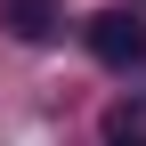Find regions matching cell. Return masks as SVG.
<instances>
[{"label": "cell", "instance_id": "obj_1", "mask_svg": "<svg viewBox=\"0 0 146 146\" xmlns=\"http://www.w3.org/2000/svg\"><path fill=\"white\" fill-rule=\"evenodd\" d=\"M89 57L114 65V73H130L146 57V25H138L130 8H98V16H89Z\"/></svg>", "mask_w": 146, "mask_h": 146}, {"label": "cell", "instance_id": "obj_2", "mask_svg": "<svg viewBox=\"0 0 146 146\" xmlns=\"http://www.w3.org/2000/svg\"><path fill=\"white\" fill-rule=\"evenodd\" d=\"M0 25H8L25 49H41V41L65 33V0H0Z\"/></svg>", "mask_w": 146, "mask_h": 146}, {"label": "cell", "instance_id": "obj_3", "mask_svg": "<svg viewBox=\"0 0 146 146\" xmlns=\"http://www.w3.org/2000/svg\"><path fill=\"white\" fill-rule=\"evenodd\" d=\"M106 146H146V98H114L106 106Z\"/></svg>", "mask_w": 146, "mask_h": 146}]
</instances>
